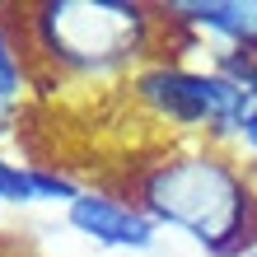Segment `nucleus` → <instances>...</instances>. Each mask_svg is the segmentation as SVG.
<instances>
[{
  "label": "nucleus",
  "mask_w": 257,
  "mask_h": 257,
  "mask_svg": "<svg viewBox=\"0 0 257 257\" xmlns=\"http://www.w3.org/2000/svg\"><path fill=\"white\" fill-rule=\"evenodd\" d=\"M0 201H38L33 169H14V164L0 159Z\"/></svg>",
  "instance_id": "423d86ee"
},
{
  "label": "nucleus",
  "mask_w": 257,
  "mask_h": 257,
  "mask_svg": "<svg viewBox=\"0 0 257 257\" xmlns=\"http://www.w3.org/2000/svg\"><path fill=\"white\" fill-rule=\"evenodd\" d=\"M183 14L238 42L257 38V0H206V5H183Z\"/></svg>",
  "instance_id": "39448f33"
},
{
  "label": "nucleus",
  "mask_w": 257,
  "mask_h": 257,
  "mask_svg": "<svg viewBox=\"0 0 257 257\" xmlns=\"http://www.w3.org/2000/svg\"><path fill=\"white\" fill-rule=\"evenodd\" d=\"M243 257H257V252H243Z\"/></svg>",
  "instance_id": "1a4fd4ad"
},
{
  "label": "nucleus",
  "mask_w": 257,
  "mask_h": 257,
  "mask_svg": "<svg viewBox=\"0 0 257 257\" xmlns=\"http://www.w3.org/2000/svg\"><path fill=\"white\" fill-rule=\"evenodd\" d=\"M243 136H248L252 150H257V103H252V112H248V122H243Z\"/></svg>",
  "instance_id": "6e6552de"
},
{
  "label": "nucleus",
  "mask_w": 257,
  "mask_h": 257,
  "mask_svg": "<svg viewBox=\"0 0 257 257\" xmlns=\"http://www.w3.org/2000/svg\"><path fill=\"white\" fill-rule=\"evenodd\" d=\"M70 224L112 248H150L155 243V224L141 210H126V206L108 201V196H89V192H80L70 201Z\"/></svg>",
  "instance_id": "20e7f679"
},
{
  "label": "nucleus",
  "mask_w": 257,
  "mask_h": 257,
  "mask_svg": "<svg viewBox=\"0 0 257 257\" xmlns=\"http://www.w3.org/2000/svg\"><path fill=\"white\" fill-rule=\"evenodd\" d=\"M145 210L187 229L210 257H234L257 238V196L220 159H173L145 178Z\"/></svg>",
  "instance_id": "f257e3e1"
},
{
  "label": "nucleus",
  "mask_w": 257,
  "mask_h": 257,
  "mask_svg": "<svg viewBox=\"0 0 257 257\" xmlns=\"http://www.w3.org/2000/svg\"><path fill=\"white\" fill-rule=\"evenodd\" d=\"M136 89L155 103L159 112H169L173 122H215L220 131L238 126L243 131L252 112V94H243L224 75H192V70H145Z\"/></svg>",
  "instance_id": "7ed1b4c3"
},
{
  "label": "nucleus",
  "mask_w": 257,
  "mask_h": 257,
  "mask_svg": "<svg viewBox=\"0 0 257 257\" xmlns=\"http://www.w3.org/2000/svg\"><path fill=\"white\" fill-rule=\"evenodd\" d=\"M14 89H19V66H14V52H10L5 33H0V98H10Z\"/></svg>",
  "instance_id": "0eeeda50"
},
{
  "label": "nucleus",
  "mask_w": 257,
  "mask_h": 257,
  "mask_svg": "<svg viewBox=\"0 0 257 257\" xmlns=\"http://www.w3.org/2000/svg\"><path fill=\"white\" fill-rule=\"evenodd\" d=\"M33 28L52 61L70 70H112L136 56L145 14L112 0H52L33 10Z\"/></svg>",
  "instance_id": "f03ea898"
}]
</instances>
